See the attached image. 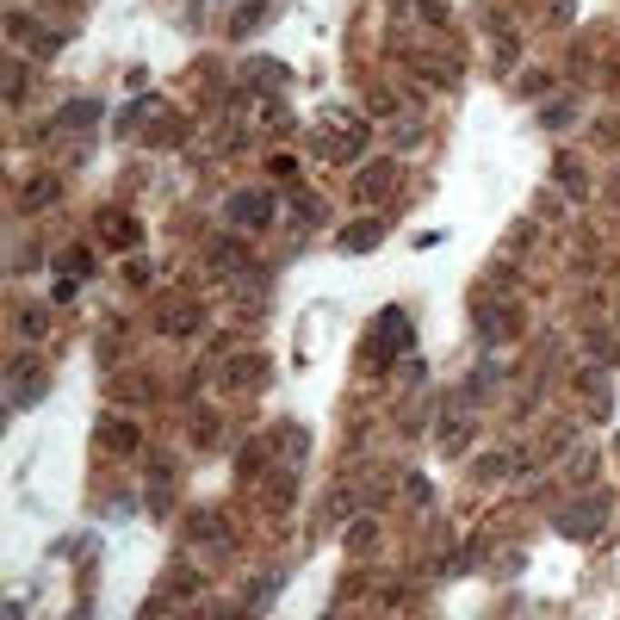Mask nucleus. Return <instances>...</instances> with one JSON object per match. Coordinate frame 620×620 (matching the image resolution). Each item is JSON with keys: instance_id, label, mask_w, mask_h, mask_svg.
<instances>
[{"instance_id": "nucleus-1", "label": "nucleus", "mask_w": 620, "mask_h": 620, "mask_svg": "<svg viewBox=\"0 0 620 620\" xmlns=\"http://www.w3.org/2000/svg\"><path fill=\"white\" fill-rule=\"evenodd\" d=\"M44 391H50V373L37 366V354H19L13 373H6V404H13V410H32Z\"/></svg>"}, {"instance_id": "nucleus-2", "label": "nucleus", "mask_w": 620, "mask_h": 620, "mask_svg": "<svg viewBox=\"0 0 620 620\" xmlns=\"http://www.w3.org/2000/svg\"><path fill=\"white\" fill-rule=\"evenodd\" d=\"M224 217H230V230H267V224H274V193H267V186H248V193H230V205H224Z\"/></svg>"}, {"instance_id": "nucleus-3", "label": "nucleus", "mask_w": 620, "mask_h": 620, "mask_svg": "<svg viewBox=\"0 0 620 620\" xmlns=\"http://www.w3.org/2000/svg\"><path fill=\"white\" fill-rule=\"evenodd\" d=\"M397 186V162H373V168H360L354 180H347V199L354 205H373V199H385Z\"/></svg>"}, {"instance_id": "nucleus-4", "label": "nucleus", "mask_w": 620, "mask_h": 620, "mask_svg": "<svg viewBox=\"0 0 620 620\" xmlns=\"http://www.w3.org/2000/svg\"><path fill=\"white\" fill-rule=\"evenodd\" d=\"M186 534H193V546H205V552H230V540H236V534H230V521L217 515V509H199Z\"/></svg>"}, {"instance_id": "nucleus-5", "label": "nucleus", "mask_w": 620, "mask_h": 620, "mask_svg": "<svg viewBox=\"0 0 620 620\" xmlns=\"http://www.w3.org/2000/svg\"><path fill=\"white\" fill-rule=\"evenodd\" d=\"M608 527V503L595 496V503H577V515H558V534H571V540H589V534H602Z\"/></svg>"}, {"instance_id": "nucleus-6", "label": "nucleus", "mask_w": 620, "mask_h": 620, "mask_svg": "<svg viewBox=\"0 0 620 620\" xmlns=\"http://www.w3.org/2000/svg\"><path fill=\"white\" fill-rule=\"evenodd\" d=\"M168 503H174V465L149 459V515H168Z\"/></svg>"}, {"instance_id": "nucleus-7", "label": "nucleus", "mask_w": 620, "mask_h": 620, "mask_svg": "<svg viewBox=\"0 0 620 620\" xmlns=\"http://www.w3.org/2000/svg\"><path fill=\"white\" fill-rule=\"evenodd\" d=\"M379 242H385V224H379V217H360V224H347V230H342V248H347V255H366V248H379Z\"/></svg>"}, {"instance_id": "nucleus-8", "label": "nucleus", "mask_w": 620, "mask_h": 620, "mask_svg": "<svg viewBox=\"0 0 620 620\" xmlns=\"http://www.w3.org/2000/svg\"><path fill=\"white\" fill-rule=\"evenodd\" d=\"M100 236L112 242V248H131V242H137L143 230H137V217H131V211H112V217L100 224Z\"/></svg>"}, {"instance_id": "nucleus-9", "label": "nucleus", "mask_w": 620, "mask_h": 620, "mask_svg": "<svg viewBox=\"0 0 620 620\" xmlns=\"http://www.w3.org/2000/svg\"><path fill=\"white\" fill-rule=\"evenodd\" d=\"M162 329H168V335H193V329H205V310H193V305H168Z\"/></svg>"}, {"instance_id": "nucleus-10", "label": "nucleus", "mask_w": 620, "mask_h": 620, "mask_svg": "<svg viewBox=\"0 0 620 620\" xmlns=\"http://www.w3.org/2000/svg\"><path fill=\"white\" fill-rule=\"evenodd\" d=\"M100 441H105L112 453H137V428H131V422H105Z\"/></svg>"}, {"instance_id": "nucleus-11", "label": "nucleus", "mask_w": 620, "mask_h": 620, "mask_svg": "<svg viewBox=\"0 0 620 620\" xmlns=\"http://www.w3.org/2000/svg\"><path fill=\"white\" fill-rule=\"evenodd\" d=\"M558 186H565V193H571V199H584V193H589V180H584V168H577V162H571V155H558Z\"/></svg>"}, {"instance_id": "nucleus-12", "label": "nucleus", "mask_w": 620, "mask_h": 620, "mask_svg": "<svg viewBox=\"0 0 620 620\" xmlns=\"http://www.w3.org/2000/svg\"><path fill=\"white\" fill-rule=\"evenodd\" d=\"M50 199H56V180H50V174H37L32 186H25V199H19V205L37 211V205H50Z\"/></svg>"}, {"instance_id": "nucleus-13", "label": "nucleus", "mask_w": 620, "mask_h": 620, "mask_svg": "<svg viewBox=\"0 0 620 620\" xmlns=\"http://www.w3.org/2000/svg\"><path fill=\"white\" fill-rule=\"evenodd\" d=\"M44 329H50V316H44V305H25V310H19V335H25V342H37Z\"/></svg>"}, {"instance_id": "nucleus-14", "label": "nucleus", "mask_w": 620, "mask_h": 620, "mask_svg": "<svg viewBox=\"0 0 620 620\" xmlns=\"http://www.w3.org/2000/svg\"><path fill=\"white\" fill-rule=\"evenodd\" d=\"M261 19H267V6H261V0H242V6H236V25H230V32H255V25H261Z\"/></svg>"}, {"instance_id": "nucleus-15", "label": "nucleus", "mask_w": 620, "mask_h": 620, "mask_svg": "<svg viewBox=\"0 0 620 620\" xmlns=\"http://www.w3.org/2000/svg\"><path fill=\"white\" fill-rule=\"evenodd\" d=\"M94 118H100V105H94V100H75L69 112H63V125H69V131H87Z\"/></svg>"}, {"instance_id": "nucleus-16", "label": "nucleus", "mask_w": 620, "mask_h": 620, "mask_svg": "<svg viewBox=\"0 0 620 620\" xmlns=\"http://www.w3.org/2000/svg\"><path fill=\"white\" fill-rule=\"evenodd\" d=\"M373 540H379V527H373V521H360V527H347V546H354V552H366Z\"/></svg>"}, {"instance_id": "nucleus-17", "label": "nucleus", "mask_w": 620, "mask_h": 620, "mask_svg": "<svg viewBox=\"0 0 620 620\" xmlns=\"http://www.w3.org/2000/svg\"><path fill=\"white\" fill-rule=\"evenodd\" d=\"M236 472H242V478H261V447H242V459H236Z\"/></svg>"}, {"instance_id": "nucleus-18", "label": "nucleus", "mask_w": 620, "mask_h": 620, "mask_svg": "<svg viewBox=\"0 0 620 620\" xmlns=\"http://www.w3.org/2000/svg\"><path fill=\"white\" fill-rule=\"evenodd\" d=\"M211 267H224V274H230V267H236V242H217V248H211Z\"/></svg>"}, {"instance_id": "nucleus-19", "label": "nucleus", "mask_w": 620, "mask_h": 620, "mask_svg": "<svg viewBox=\"0 0 620 620\" xmlns=\"http://www.w3.org/2000/svg\"><path fill=\"white\" fill-rule=\"evenodd\" d=\"M63 267H69V279H81L94 261H87V248H75V255H63Z\"/></svg>"}]
</instances>
